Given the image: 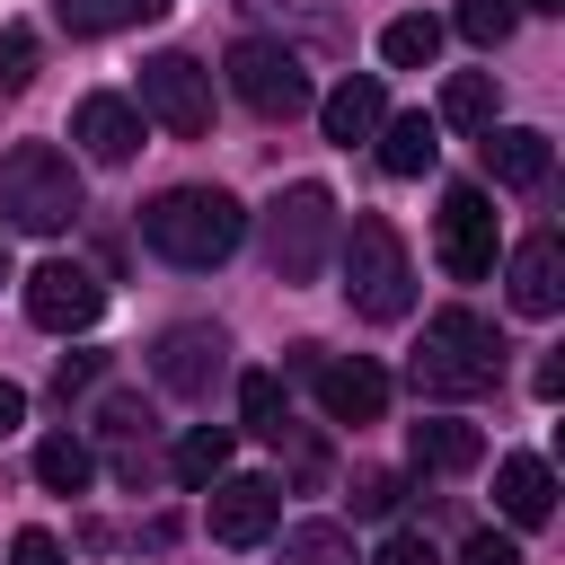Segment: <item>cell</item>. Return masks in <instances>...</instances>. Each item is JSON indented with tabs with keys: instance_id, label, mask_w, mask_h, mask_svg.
Here are the masks:
<instances>
[{
	"instance_id": "23",
	"label": "cell",
	"mask_w": 565,
	"mask_h": 565,
	"mask_svg": "<svg viewBox=\"0 0 565 565\" xmlns=\"http://www.w3.org/2000/svg\"><path fill=\"white\" fill-rule=\"evenodd\" d=\"M168 468H177V486H194V494H203V486L230 468V424H194V433H177Z\"/></svg>"
},
{
	"instance_id": "38",
	"label": "cell",
	"mask_w": 565,
	"mask_h": 565,
	"mask_svg": "<svg viewBox=\"0 0 565 565\" xmlns=\"http://www.w3.org/2000/svg\"><path fill=\"white\" fill-rule=\"evenodd\" d=\"M512 9H565V0H512Z\"/></svg>"
},
{
	"instance_id": "11",
	"label": "cell",
	"mask_w": 565,
	"mask_h": 565,
	"mask_svg": "<svg viewBox=\"0 0 565 565\" xmlns=\"http://www.w3.org/2000/svg\"><path fill=\"white\" fill-rule=\"evenodd\" d=\"M203 521H212L221 547H265V539L282 530V486H274V477H230V468H221Z\"/></svg>"
},
{
	"instance_id": "32",
	"label": "cell",
	"mask_w": 565,
	"mask_h": 565,
	"mask_svg": "<svg viewBox=\"0 0 565 565\" xmlns=\"http://www.w3.org/2000/svg\"><path fill=\"white\" fill-rule=\"evenodd\" d=\"M371 565H441V547H433V539H415V530H388Z\"/></svg>"
},
{
	"instance_id": "4",
	"label": "cell",
	"mask_w": 565,
	"mask_h": 565,
	"mask_svg": "<svg viewBox=\"0 0 565 565\" xmlns=\"http://www.w3.org/2000/svg\"><path fill=\"white\" fill-rule=\"evenodd\" d=\"M335 247H344V300L362 309V318H406L415 309V265H406V238H397V221H380V212H362L353 230H335Z\"/></svg>"
},
{
	"instance_id": "28",
	"label": "cell",
	"mask_w": 565,
	"mask_h": 565,
	"mask_svg": "<svg viewBox=\"0 0 565 565\" xmlns=\"http://www.w3.org/2000/svg\"><path fill=\"white\" fill-rule=\"evenodd\" d=\"M512 18H521L512 0H459V35H468V44H486V53L512 35Z\"/></svg>"
},
{
	"instance_id": "2",
	"label": "cell",
	"mask_w": 565,
	"mask_h": 565,
	"mask_svg": "<svg viewBox=\"0 0 565 565\" xmlns=\"http://www.w3.org/2000/svg\"><path fill=\"white\" fill-rule=\"evenodd\" d=\"M503 371V335L477 309H433L424 344H415V388L424 397H486Z\"/></svg>"
},
{
	"instance_id": "17",
	"label": "cell",
	"mask_w": 565,
	"mask_h": 565,
	"mask_svg": "<svg viewBox=\"0 0 565 565\" xmlns=\"http://www.w3.org/2000/svg\"><path fill=\"white\" fill-rule=\"evenodd\" d=\"M494 503H503L512 530H539V521L556 512V468H547L539 450H512V459L494 468Z\"/></svg>"
},
{
	"instance_id": "16",
	"label": "cell",
	"mask_w": 565,
	"mask_h": 565,
	"mask_svg": "<svg viewBox=\"0 0 565 565\" xmlns=\"http://www.w3.org/2000/svg\"><path fill=\"white\" fill-rule=\"evenodd\" d=\"M503 274H512V309L521 318H556V300H565V247L556 238H521Z\"/></svg>"
},
{
	"instance_id": "10",
	"label": "cell",
	"mask_w": 565,
	"mask_h": 565,
	"mask_svg": "<svg viewBox=\"0 0 565 565\" xmlns=\"http://www.w3.org/2000/svg\"><path fill=\"white\" fill-rule=\"evenodd\" d=\"M97 309H106V282H97L88 265L53 256V265L26 274V318H35L44 335H79V327H97Z\"/></svg>"
},
{
	"instance_id": "14",
	"label": "cell",
	"mask_w": 565,
	"mask_h": 565,
	"mask_svg": "<svg viewBox=\"0 0 565 565\" xmlns=\"http://www.w3.org/2000/svg\"><path fill=\"white\" fill-rule=\"evenodd\" d=\"M477 459H486V433H477V424H459V415L406 424V468H415V477H459V468H477Z\"/></svg>"
},
{
	"instance_id": "31",
	"label": "cell",
	"mask_w": 565,
	"mask_h": 565,
	"mask_svg": "<svg viewBox=\"0 0 565 565\" xmlns=\"http://www.w3.org/2000/svg\"><path fill=\"white\" fill-rule=\"evenodd\" d=\"M141 424H150V415H141V397H124V388H115V397H97V433H115V441H132Z\"/></svg>"
},
{
	"instance_id": "35",
	"label": "cell",
	"mask_w": 565,
	"mask_h": 565,
	"mask_svg": "<svg viewBox=\"0 0 565 565\" xmlns=\"http://www.w3.org/2000/svg\"><path fill=\"white\" fill-rule=\"evenodd\" d=\"M97 371H106V353H62V397L71 388H97Z\"/></svg>"
},
{
	"instance_id": "30",
	"label": "cell",
	"mask_w": 565,
	"mask_h": 565,
	"mask_svg": "<svg viewBox=\"0 0 565 565\" xmlns=\"http://www.w3.org/2000/svg\"><path fill=\"white\" fill-rule=\"evenodd\" d=\"M274 450H291V477H300V486H318V477H327V450H318L300 424H282V433H274Z\"/></svg>"
},
{
	"instance_id": "29",
	"label": "cell",
	"mask_w": 565,
	"mask_h": 565,
	"mask_svg": "<svg viewBox=\"0 0 565 565\" xmlns=\"http://www.w3.org/2000/svg\"><path fill=\"white\" fill-rule=\"evenodd\" d=\"M397 503H406V477H388V468H371V477L353 486V512H362V521H388Z\"/></svg>"
},
{
	"instance_id": "13",
	"label": "cell",
	"mask_w": 565,
	"mask_h": 565,
	"mask_svg": "<svg viewBox=\"0 0 565 565\" xmlns=\"http://www.w3.org/2000/svg\"><path fill=\"white\" fill-rule=\"evenodd\" d=\"M141 124H150V115H141L132 97H115V88H97V97L71 106V141H79L97 168H124V159L141 150Z\"/></svg>"
},
{
	"instance_id": "15",
	"label": "cell",
	"mask_w": 565,
	"mask_h": 565,
	"mask_svg": "<svg viewBox=\"0 0 565 565\" xmlns=\"http://www.w3.org/2000/svg\"><path fill=\"white\" fill-rule=\"evenodd\" d=\"M318 124H327V141H371L380 124H388V88H380V71H362V79H335L327 97H318Z\"/></svg>"
},
{
	"instance_id": "18",
	"label": "cell",
	"mask_w": 565,
	"mask_h": 565,
	"mask_svg": "<svg viewBox=\"0 0 565 565\" xmlns=\"http://www.w3.org/2000/svg\"><path fill=\"white\" fill-rule=\"evenodd\" d=\"M547 132H530V124H486V177L494 185H512V194H530V185H547Z\"/></svg>"
},
{
	"instance_id": "34",
	"label": "cell",
	"mask_w": 565,
	"mask_h": 565,
	"mask_svg": "<svg viewBox=\"0 0 565 565\" xmlns=\"http://www.w3.org/2000/svg\"><path fill=\"white\" fill-rule=\"evenodd\" d=\"M459 565H521V547H512L503 530H477V539L459 547Z\"/></svg>"
},
{
	"instance_id": "6",
	"label": "cell",
	"mask_w": 565,
	"mask_h": 565,
	"mask_svg": "<svg viewBox=\"0 0 565 565\" xmlns=\"http://www.w3.org/2000/svg\"><path fill=\"white\" fill-rule=\"evenodd\" d=\"M230 88H238V106H247V115H265V124H291V115H309V106H318L309 62H300L291 44H274V35L230 44Z\"/></svg>"
},
{
	"instance_id": "5",
	"label": "cell",
	"mask_w": 565,
	"mask_h": 565,
	"mask_svg": "<svg viewBox=\"0 0 565 565\" xmlns=\"http://www.w3.org/2000/svg\"><path fill=\"white\" fill-rule=\"evenodd\" d=\"M327 256H335V194L318 177H300L265 212V265H274V282H318Z\"/></svg>"
},
{
	"instance_id": "27",
	"label": "cell",
	"mask_w": 565,
	"mask_h": 565,
	"mask_svg": "<svg viewBox=\"0 0 565 565\" xmlns=\"http://www.w3.org/2000/svg\"><path fill=\"white\" fill-rule=\"evenodd\" d=\"M35 62H44L35 26H0V97H18V88L35 79Z\"/></svg>"
},
{
	"instance_id": "21",
	"label": "cell",
	"mask_w": 565,
	"mask_h": 565,
	"mask_svg": "<svg viewBox=\"0 0 565 565\" xmlns=\"http://www.w3.org/2000/svg\"><path fill=\"white\" fill-rule=\"evenodd\" d=\"M494 106H503L494 71H450V79H441V124H459V132H486V124H494Z\"/></svg>"
},
{
	"instance_id": "19",
	"label": "cell",
	"mask_w": 565,
	"mask_h": 565,
	"mask_svg": "<svg viewBox=\"0 0 565 565\" xmlns=\"http://www.w3.org/2000/svg\"><path fill=\"white\" fill-rule=\"evenodd\" d=\"M371 141H380V168H388V177H424V168L441 159V124H433V115H388Z\"/></svg>"
},
{
	"instance_id": "20",
	"label": "cell",
	"mask_w": 565,
	"mask_h": 565,
	"mask_svg": "<svg viewBox=\"0 0 565 565\" xmlns=\"http://www.w3.org/2000/svg\"><path fill=\"white\" fill-rule=\"evenodd\" d=\"M168 0H53V18L71 35H124V26H150Z\"/></svg>"
},
{
	"instance_id": "22",
	"label": "cell",
	"mask_w": 565,
	"mask_h": 565,
	"mask_svg": "<svg viewBox=\"0 0 565 565\" xmlns=\"http://www.w3.org/2000/svg\"><path fill=\"white\" fill-rule=\"evenodd\" d=\"M238 424H247L256 441H274V433L291 424V388H282V371H238Z\"/></svg>"
},
{
	"instance_id": "25",
	"label": "cell",
	"mask_w": 565,
	"mask_h": 565,
	"mask_svg": "<svg viewBox=\"0 0 565 565\" xmlns=\"http://www.w3.org/2000/svg\"><path fill=\"white\" fill-rule=\"evenodd\" d=\"M35 477H44L53 494H88L97 459H88V441H79V433H44V441H35Z\"/></svg>"
},
{
	"instance_id": "8",
	"label": "cell",
	"mask_w": 565,
	"mask_h": 565,
	"mask_svg": "<svg viewBox=\"0 0 565 565\" xmlns=\"http://www.w3.org/2000/svg\"><path fill=\"white\" fill-rule=\"evenodd\" d=\"M221 371H230V335H221V327L185 318V327H159V335H150V380H159L168 397H212Z\"/></svg>"
},
{
	"instance_id": "3",
	"label": "cell",
	"mask_w": 565,
	"mask_h": 565,
	"mask_svg": "<svg viewBox=\"0 0 565 565\" xmlns=\"http://www.w3.org/2000/svg\"><path fill=\"white\" fill-rule=\"evenodd\" d=\"M79 221V168L53 150V141H18L0 159V230H26V238H62Z\"/></svg>"
},
{
	"instance_id": "33",
	"label": "cell",
	"mask_w": 565,
	"mask_h": 565,
	"mask_svg": "<svg viewBox=\"0 0 565 565\" xmlns=\"http://www.w3.org/2000/svg\"><path fill=\"white\" fill-rule=\"evenodd\" d=\"M9 565H71V556H62L53 530H18V539H9Z\"/></svg>"
},
{
	"instance_id": "26",
	"label": "cell",
	"mask_w": 565,
	"mask_h": 565,
	"mask_svg": "<svg viewBox=\"0 0 565 565\" xmlns=\"http://www.w3.org/2000/svg\"><path fill=\"white\" fill-rule=\"evenodd\" d=\"M282 565H362V556L335 521H300V530H282Z\"/></svg>"
},
{
	"instance_id": "1",
	"label": "cell",
	"mask_w": 565,
	"mask_h": 565,
	"mask_svg": "<svg viewBox=\"0 0 565 565\" xmlns=\"http://www.w3.org/2000/svg\"><path fill=\"white\" fill-rule=\"evenodd\" d=\"M141 238H150L168 265L203 274V265L238 256V238H247V203H238L230 185H168V194L141 203Z\"/></svg>"
},
{
	"instance_id": "24",
	"label": "cell",
	"mask_w": 565,
	"mask_h": 565,
	"mask_svg": "<svg viewBox=\"0 0 565 565\" xmlns=\"http://www.w3.org/2000/svg\"><path fill=\"white\" fill-rule=\"evenodd\" d=\"M433 53H441V18L415 9V18H388L380 26V62L388 71H433Z\"/></svg>"
},
{
	"instance_id": "12",
	"label": "cell",
	"mask_w": 565,
	"mask_h": 565,
	"mask_svg": "<svg viewBox=\"0 0 565 565\" xmlns=\"http://www.w3.org/2000/svg\"><path fill=\"white\" fill-rule=\"evenodd\" d=\"M309 380H318L327 424H380V415H388V371H380V362H362V353H327V344H318Z\"/></svg>"
},
{
	"instance_id": "9",
	"label": "cell",
	"mask_w": 565,
	"mask_h": 565,
	"mask_svg": "<svg viewBox=\"0 0 565 565\" xmlns=\"http://www.w3.org/2000/svg\"><path fill=\"white\" fill-rule=\"evenodd\" d=\"M494 256H503V230H494L486 185H450V203H441V274L450 282H486Z\"/></svg>"
},
{
	"instance_id": "37",
	"label": "cell",
	"mask_w": 565,
	"mask_h": 565,
	"mask_svg": "<svg viewBox=\"0 0 565 565\" xmlns=\"http://www.w3.org/2000/svg\"><path fill=\"white\" fill-rule=\"evenodd\" d=\"M9 274H18V265H9V230H0V282H9Z\"/></svg>"
},
{
	"instance_id": "36",
	"label": "cell",
	"mask_w": 565,
	"mask_h": 565,
	"mask_svg": "<svg viewBox=\"0 0 565 565\" xmlns=\"http://www.w3.org/2000/svg\"><path fill=\"white\" fill-rule=\"evenodd\" d=\"M18 424H26V388H18V380H0V441H9Z\"/></svg>"
},
{
	"instance_id": "7",
	"label": "cell",
	"mask_w": 565,
	"mask_h": 565,
	"mask_svg": "<svg viewBox=\"0 0 565 565\" xmlns=\"http://www.w3.org/2000/svg\"><path fill=\"white\" fill-rule=\"evenodd\" d=\"M132 106H141L150 124H168L177 141H194V132H212V71H203L194 53H150Z\"/></svg>"
}]
</instances>
